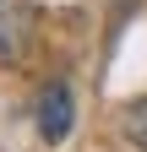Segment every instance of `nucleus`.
I'll use <instances>...</instances> for the list:
<instances>
[{
  "label": "nucleus",
  "instance_id": "nucleus-1",
  "mask_svg": "<svg viewBox=\"0 0 147 152\" xmlns=\"http://www.w3.org/2000/svg\"><path fill=\"white\" fill-rule=\"evenodd\" d=\"M38 33V6L33 0H0V65H16L33 49Z\"/></svg>",
  "mask_w": 147,
  "mask_h": 152
},
{
  "label": "nucleus",
  "instance_id": "nucleus-2",
  "mask_svg": "<svg viewBox=\"0 0 147 152\" xmlns=\"http://www.w3.org/2000/svg\"><path fill=\"white\" fill-rule=\"evenodd\" d=\"M65 130H71V87L49 82L44 98H38V136L44 141H65Z\"/></svg>",
  "mask_w": 147,
  "mask_h": 152
},
{
  "label": "nucleus",
  "instance_id": "nucleus-3",
  "mask_svg": "<svg viewBox=\"0 0 147 152\" xmlns=\"http://www.w3.org/2000/svg\"><path fill=\"white\" fill-rule=\"evenodd\" d=\"M125 130H131V141L147 152V98H136L131 109H125Z\"/></svg>",
  "mask_w": 147,
  "mask_h": 152
}]
</instances>
